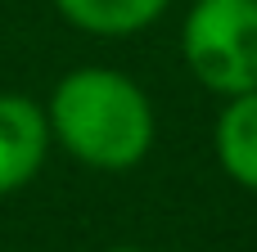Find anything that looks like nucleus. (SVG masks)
<instances>
[{"mask_svg":"<svg viewBox=\"0 0 257 252\" xmlns=\"http://www.w3.org/2000/svg\"><path fill=\"white\" fill-rule=\"evenodd\" d=\"M104 252H145V248H104Z\"/></svg>","mask_w":257,"mask_h":252,"instance_id":"6","label":"nucleus"},{"mask_svg":"<svg viewBox=\"0 0 257 252\" xmlns=\"http://www.w3.org/2000/svg\"><path fill=\"white\" fill-rule=\"evenodd\" d=\"M212 149H217L221 171L235 185L257 194V90L230 95V104L221 108L212 126Z\"/></svg>","mask_w":257,"mask_h":252,"instance_id":"4","label":"nucleus"},{"mask_svg":"<svg viewBox=\"0 0 257 252\" xmlns=\"http://www.w3.org/2000/svg\"><path fill=\"white\" fill-rule=\"evenodd\" d=\"M181 50L208 90L226 99L257 90V0H194Z\"/></svg>","mask_w":257,"mask_h":252,"instance_id":"2","label":"nucleus"},{"mask_svg":"<svg viewBox=\"0 0 257 252\" xmlns=\"http://www.w3.org/2000/svg\"><path fill=\"white\" fill-rule=\"evenodd\" d=\"M172 0H54V9L90 36H131L149 27Z\"/></svg>","mask_w":257,"mask_h":252,"instance_id":"5","label":"nucleus"},{"mask_svg":"<svg viewBox=\"0 0 257 252\" xmlns=\"http://www.w3.org/2000/svg\"><path fill=\"white\" fill-rule=\"evenodd\" d=\"M54 135H50V117L32 95H14L0 90V198L18 194L23 185H32L45 167Z\"/></svg>","mask_w":257,"mask_h":252,"instance_id":"3","label":"nucleus"},{"mask_svg":"<svg viewBox=\"0 0 257 252\" xmlns=\"http://www.w3.org/2000/svg\"><path fill=\"white\" fill-rule=\"evenodd\" d=\"M50 135L68 158L95 171H131L149 158L158 122L149 95L117 68H77L68 72L50 104Z\"/></svg>","mask_w":257,"mask_h":252,"instance_id":"1","label":"nucleus"}]
</instances>
